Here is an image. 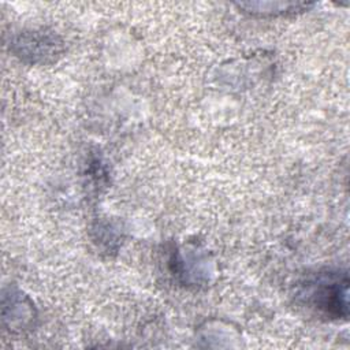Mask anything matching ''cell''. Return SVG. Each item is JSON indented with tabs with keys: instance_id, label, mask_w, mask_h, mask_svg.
<instances>
[{
	"instance_id": "obj_1",
	"label": "cell",
	"mask_w": 350,
	"mask_h": 350,
	"mask_svg": "<svg viewBox=\"0 0 350 350\" xmlns=\"http://www.w3.org/2000/svg\"><path fill=\"white\" fill-rule=\"evenodd\" d=\"M301 297L320 314L334 320H346L349 316L347 272L340 269L317 272L302 286Z\"/></svg>"
},
{
	"instance_id": "obj_2",
	"label": "cell",
	"mask_w": 350,
	"mask_h": 350,
	"mask_svg": "<svg viewBox=\"0 0 350 350\" xmlns=\"http://www.w3.org/2000/svg\"><path fill=\"white\" fill-rule=\"evenodd\" d=\"M12 46L21 59H29L31 63H46L62 53L63 42L52 33L29 31L19 34Z\"/></svg>"
},
{
	"instance_id": "obj_3",
	"label": "cell",
	"mask_w": 350,
	"mask_h": 350,
	"mask_svg": "<svg viewBox=\"0 0 350 350\" xmlns=\"http://www.w3.org/2000/svg\"><path fill=\"white\" fill-rule=\"evenodd\" d=\"M239 8L245 10L252 15L260 16H276L286 14H297L308 10L312 4L306 3H283V1H269V3H241Z\"/></svg>"
}]
</instances>
